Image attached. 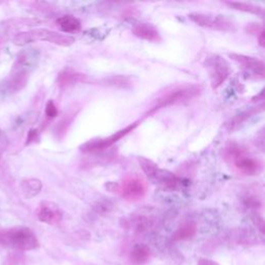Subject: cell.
Returning a JSON list of instances; mask_svg holds the SVG:
<instances>
[{"mask_svg":"<svg viewBox=\"0 0 265 265\" xmlns=\"http://www.w3.org/2000/svg\"><path fill=\"white\" fill-rule=\"evenodd\" d=\"M264 30L263 26L261 24H256V23H252V24H248L247 26V31L251 34H256L257 36Z\"/></svg>","mask_w":265,"mask_h":265,"instance_id":"23","label":"cell"},{"mask_svg":"<svg viewBox=\"0 0 265 265\" xmlns=\"http://www.w3.org/2000/svg\"><path fill=\"white\" fill-rule=\"evenodd\" d=\"M197 232V225L193 221L183 222L181 225L178 227L176 232L173 235V239L175 241L181 240H189L195 236Z\"/></svg>","mask_w":265,"mask_h":265,"instance_id":"16","label":"cell"},{"mask_svg":"<svg viewBox=\"0 0 265 265\" xmlns=\"http://www.w3.org/2000/svg\"><path fill=\"white\" fill-rule=\"evenodd\" d=\"M42 182H40L38 179L35 178H29V179H25L22 182V190L23 193L26 197H33L35 195H37L40 190H42Z\"/></svg>","mask_w":265,"mask_h":265,"instance_id":"20","label":"cell"},{"mask_svg":"<svg viewBox=\"0 0 265 265\" xmlns=\"http://www.w3.org/2000/svg\"><path fill=\"white\" fill-rule=\"evenodd\" d=\"M227 6H229L230 8L236 10V11H240V12H244V13H250V14H254L257 15L261 18L264 17V9L260 6L254 5V4H249V3H237V2H230V3H226Z\"/></svg>","mask_w":265,"mask_h":265,"instance_id":"18","label":"cell"},{"mask_svg":"<svg viewBox=\"0 0 265 265\" xmlns=\"http://www.w3.org/2000/svg\"><path fill=\"white\" fill-rule=\"evenodd\" d=\"M76 114H77V113L72 112L71 114L66 115L65 118L61 119V121L59 122L58 126H57V132H58L57 134H58V135H66V133L68 132L70 126L72 125V122H73L74 118L76 117Z\"/></svg>","mask_w":265,"mask_h":265,"instance_id":"21","label":"cell"},{"mask_svg":"<svg viewBox=\"0 0 265 265\" xmlns=\"http://www.w3.org/2000/svg\"><path fill=\"white\" fill-rule=\"evenodd\" d=\"M149 256H150L149 248L145 246V244H142V246H138L132 251L130 255V259L135 264H143L149 259Z\"/></svg>","mask_w":265,"mask_h":265,"instance_id":"19","label":"cell"},{"mask_svg":"<svg viewBox=\"0 0 265 265\" xmlns=\"http://www.w3.org/2000/svg\"><path fill=\"white\" fill-rule=\"evenodd\" d=\"M203 66H204V68L208 73L213 89L219 88L224 82H225L231 73L230 66L228 65L227 61L222 56L217 54H213L208 56L205 59Z\"/></svg>","mask_w":265,"mask_h":265,"instance_id":"7","label":"cell"},{"mask_svg":"<svg viewBox=\"0 0 265 265\" xmlns=\"http://www.w3.org/2000/svg\"><path fill=\"white\" fill-rule=\"evenodd\" d=\"M38 139V132L37 130H31L28 134V137H27V142H26V145L32 143V142H35L37 141Z\"/></svg>","mask_w":265,"mask_h":265,"instance_id":"24","label":"cell"},{"mask_svg":"<svg viewBox=\"0 0 265 265\" xmlns=\"http://www.w3.org/2000/svg\"><path fill=\"white\" fill-rule=\"evenodd\" d=\"M229 56L236 63H238L244 69V71L251 76H254L257 79L264 78V64L260 59L235 53H231Z\"/></svg>","mask_w":265,"mask_h":265,"instance_id":"10","label":"cell"},{"mask_svg":"<svg viewBox=\"0 0 265 265\" xmlns=\"http://www.w3.org/2000/svg\"><path fill=\"white\" fill-rule=\"evenodd\" d=\"M139 163L146 176L153 182L157 183L164 190L176 191L183 187L182 179L178 178L176 175L167 170L160 169L153 162L145 157H140Z\"/></svg>","mask_w":265,"mask_h":265,"instance_id":"5","label":"cell"},{"mask_svg":"<svg viewBox=\"0 0 265 265\" xmlns=\"http://www.w3.org/2000/svg\"><path fill=\"white\" fill-rule=\"evenodd\" d=\"M133 79L127 76H112L109 78H105L99 81L100 85L119 87V88H130L133 86Z\"/></svg>","mask_w":265,"mask_h":265,"instance_id":"17","label":"cell"},{"mask_svg":"<svg viewBox=\"0 0 265 265\" xmlns=\"http://www.w3.org/2000/svg\"><path fill=\"white\" fill-rule=\"evenodd\" d=\"M36 40H46V42L63 47H70L76 42L75 37L71 35L58 33L45 28H39L18 33L13 38V43L17 46H24L26 44L36 42Z\"/></svg>","mask_w":265,"mask_h":265,"instance_id":"2","label":"cell"},{"mask_svg":"<svg viewBox=\"0 0 265 265\" xmlns=\"http://www.w3.org/2000/svg\"><path fill=\"white\" fill-rule=\"evenodd\" d=\"M263 105L261 106H258V107H253L249 110H246L243 111L237 115H235L233 118H231L227 124H226V129L229 131V132H234L236 130H238L244 122H246L247 120H249L251 117H253L254 115L260 113L263 111Z\"/></svg>","mask_w":265,"mask_h":265,"instance_id":"14","label":"cell"},{"mask_svg":"<svg viewBox=\"0 0 265 265\" xmlns=\"http://www.w3.org/2000/svg\"><path fill=\"white\" fill-rule=\"evenodd\" d=\"M142 122V119L136 120L133 124L127 126L126 128L121 129L119 131H117L116 133L112 134L111 136L107 137V138H101V139H97V140H91L86 142L82 146L80 147V149L82 150L83 152H97V151H101V150H105L109 147H111L112 145H114L115 143L119 140H121L124 137H126L127 135H129L130 133H132L140 124Z\"/></svg>","mask_w":265,"mask_h":265,"instance_id":"8","label":"cell"},{"mask_svg":"<svg viewBox=\"0 0 265 265\" xmlns=\"http://www.w3.org/2000/svg\"><path fill=\"white\" fill-rule=\"evenodd\" d=\"M201 92H202V86L197 84H183V85L175 86L174 88L167 90L166 92L161 94L155 99L151 108H149L145 116L152 115L163 108L186 103V101H189L200 95Z\"/></svg>","mask_w":265,"mask_h":265,"instance_id":"1","label":"cell"},{"mask_svg":"<svg viewBox=\"0 0 265 265\" xmlns=\"http://www.w3.org/2000/svg\"><path fill=\"white\" fill-rule=\"evenodd\" d=\"M56 24L61 31L66 33H75L81 29V22L72 15L59 17L56 20Z\"/></svg>","mask_w":265,"mask_h":265,"instance_id":"15","label":"cell"},{"mask_svg":"<svg viewBox=\"0 0 265 265\" xmlns=\"http://www.w3.org/2000/svg\"><path fill=\"white\" fill-rule=\"evenodd\" d=\"M46 115L48 118H55L58 115V109L53 100H49L46 105Z\"/></svg>","mask_w":265,"mask_h":265,"instance_id":"22","label":"cell"},{"mask_svg":"<svg viewBox=\"0 0 265 265\" xmlns=\"http://www.w3.org/2000/svg\"><path fill=\"white\" fill-rule=\"evenodd\" d=\"M109 190L119 194L122 198L127 201H139L143 199L147 192L146 181L137 175L128 176L124 179L120 185L110 183Z\"/></svg>","mask_w":265,"mask_h":265,"instance_id":"6","label":"cell"},{"mask_svg":"<svg viewBox=\"0 0 265 265\" xmlns=\"http://www.w3.org/2000/svg\"><path fill=\"white\" fill-rule=\"evenodd\" d=\"M86 80V75L77 71L67 69L61 71L57 77V85L60 88H68L78 83H83Z\"/></svg>","mask_w":265,"mask_h":265,"instance_id":"12","label":"cell"},{"mask_svg":"<svg viewBox=\"0 0 265 265\" xmlns=\"http://www.w3.org/2000/svg\"><path fill=\"white\" fill-rule=\"evenodd\" d=\"M189 19L198 26L209 28L218 31H231L234 29V24L226 16L193 13L189 15Z\"/></svg>","mask_w":265,"mask_h":265,"instance_id":"9","label":"cell"},{"mask_svg":"<svg viewBox=\"0 0 265 265\" xmlns=\"http://www.w3.org/2000/svg\"><path fill=\"white\" fill-rule=\"evenodd\" d=\"M258 39H259V44L261 47H264L265 46V33H264V30L257 36Z\"/></svg>","mask_w":265,"mask_h":265,"instance_id":"25","label":"cell"},{"mask_svg":"<svg viewBox=\"0 0 265 265\" xmlns=\"http://www.w3.org/2000/svg\"><path fill=\"white\" fill-rule=\"evenodd\" d=\"M225 154L229 157L234 168L243 175H258L261 172L262 166L259 160L248 154V151L236 143L229 144L225 149Z\"/></svg>","mask_w":265,"mask_h":265,"instance_id":"4","label":"cell"},{"mask_svg":"<svg viewBox=\"0 0 265 265\" xmlns=\"http://www.w3.org/2000/svg\"><path fill=\"white\" fill-rule=\"evenodd\" d=\"M0 243L20 251H32L39 247L36 235L27 227H16L0 231Z\"/></svg>","mask_w":265,"mask_h":265,"instance_id":"3","label":"cell"},{"mask_svg":"<svg viewBox=\"0 0 265 265\" xmlns=\"http://www.w3.org/2000/svg\"><path fill=\"white\" fill-rule=\"evenodd\" d=\"M133 33L142 39L147 40V42L158 43L162 39L157 28L149 23H140L135 25L133 28Z\"/></svg>","mask_w":265,"mask_h":265,"instance_id":"13","label":"cell"},{"mask_svg":"<svg viewBox=\"0 0 265 265\" xmlns=\"http://www.w3.org/2000/svg\"><path fill=\"white\" fill-rule=\"evenodd\" d=\"M37 219L48 225H56L63 220V213H61L58 205L53 202L44 201L39 204L37 211Z\"/></svg>","mask_w":265,"mask_h":265,"instance_id":"11","label":"cell"}]
</instances>
